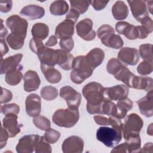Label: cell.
<instances>
[{
  "mask_svg": "<svg viewBox=\"0 0 153 153\" xmlns=\"http://www.w3.org/2000/svg\"><path fill=\"white\" fill-rule=\"evenodd\" d=\"M82 95L87 100V110L90 114H102V105L106 99L104 87L99 83L91 82L82 88Z\"/></svg>",
  "mask_w": 153,
  "mask_h": 153,
  "instance_id": "cell-1",
  "label": "cell"
},
{
  "mask_svg": "<svg viewBox=\"0 0 153 153\" xmlns=\"http://www.w3.org/2000/svg\"><path fill=\"white\" fill-rule=\"evenodd\" d=\"M72 69L70 74L71 79L76 84H79L88 78L94 71L87 62L84 56H78L74 58Z\"/></svg>",
  "mask_w": 153,
  "mask_h": 153,
  "instance_id": "cell-2",
  "label": "cell"
},
{
  "mask_svg": "<svg viewBox=\"0 0 153 153\" xmlns=\"http://www.w3.org/2000/svg\"><path fill=\"white\" fill-rule=\"evenodd\" d=\"M79 118L78 109L68 108V109H59L53 114L52 119L53 123L58 126L71 128L74 127L78 121Z\"/></svg>",
  "mask_w": 153,
  "mask_h": 153,
  "instance_id": "cell-3",
  "label": "cell"
},
{
  "mask_svg": "<svg viewBox=\"0 0 153 153\" xmlns=\"http://www.w3.org/2000/svg\"><path fill=\"white\" fill-rule=\"evenodd\" d=\"M97 139L107 147H113L122 139V126L100 127L96 132Z\"/></svg>",
  "mask_w": 153,
  "mask_h": 153,
  "instance_id": "cell-4",
  "label": "cell"
},
{
  "mask_svg": "<svg viewBox=\"0 0 153 153\" xmlns=\"http://www.w3.org/2000/svg\"><path fill=\"white\" fill-rule=\"evenodd\" d=\"M117 32L124 35L127 39L133 40L136 39H145L150 33L143 26H134L127 22H118L115 25Z\"/></svg>",
  "mask_w": 153,
  "mask_h": 153,
  "instance_id": "cell-5",
  "label": "cell"
},
{
  "mask_svg": "<svg viewBox=\"0 0 153 153\" xmlns=\"http://www.w3.org/2000/svg\"><path fill=\"white\" fill-rule=\"evenodd\" d=\"M97 36L102 44L112 48L118 49L123 47V41L120 35L115 34L114 29L109 25H103L97 31Z\"/></svg>",
  "mask_w": 153,
  "mask_h": 153,
  "instance_id": "cell-6",
  "label": "cell"
},
{
  "mask_svg": "<svg viewBox=\"0 0 153 153\" xmlns=\"http://www.w3.org/2000/svg\"><path fill=\"white\" fill-rule=\"evenodd\" d=\"M143 125L142 119L136 114L128 115L122 124V133L126 140L129 138L139 135V132Z\"/></svg>",
  "mask_w": 153,
  "mask_h": 153,
  "instance_id": "cell-7",
  "label": "cell"
},
{
  "mask_svg": "<svg viewBox=\"0 0 153 153\" xmlns=\"http://www.w3.org/2000/svg\"><path fill=\"white\" fill-rule=\"evenodd\" d=\"M5 23L11 33L26 37L28 26L26 19L18 15H13L7 18Z\"/></svg>",
  "mask_w": 153,
  "mask_h": 153,
  "instance_id": "cell-8",
  "label": "cell"
},
{
  "mask_svg": "<svg viewBox=\"0 0 153 153\" xmlns=\"http://www.w3.org/2000/svg\"><path fill=\"white\" fill-rule=\"evenodd\" d=\"M60 96L66 100L68 108H71L78 109L81 101V94L69 85L60 88Z\"/></svg>",
  "mask_w": 153,
  "mask_h": 153,
  "instance_id": "cell-9",
  "label": "cell"
},
{
  "mask_svg": "<svg viewBox=\"0 0 153 153\" xmlns=\"http://www.w3.org/2000/svg\"><path fill=\"white\" fill-rule=\"evenodd\" d=\"M36 54L41 63L54 66L55 65L58 64L59 59V49L54 50L44 45L38 50Z\"/></svg>",
  "mask_w": 153,
  "mask_h": 153,
  "instance_id": "cell-10",
  "label": "cell"
},
{
  "mask_svg": "<svg viewBox=\"0 0 153 153\" xmlns=\"http://www.w3.org/2000/svg\"><path fill=\"white\" fill-rule=\"evenodd\" d=\"M118 60L127 65H136L139 61L140 56L139 51L134 48L123 47L121 48L118 54Z\"/></svg>",
  "mask_w": 153,
  "mask_h": 153,
  "instance_id": "cell-11",
  "label": "cell"
},
{
  "mask_svg": "<svg viewBox=\"0 0 153 153\" xmlns=\"http://www.w3.org/2000/svg\"><path fill=\"white\" fill-rule=\"evenodd\" d=\"M39 137L38 134H29L22 137L16 146V151L18 153L33 152Z\"/></svg>",
  "mask_w": 153,
  "mask_h": 153,
  "instance_id": "cell-12",
  "label": "cell"
},
{
  "mask_svg": "<svg viewBox=\"0 0 153 153\" xmlns=\"http://www.w3.org/2000/svg\"><path fill=\"white\" fill-rule=\"evenodd\" d=\"M76 29L78 35L85 41H92L96 36V32L93 29V22L90 19H85L78 22Z\"/></svg>",
  "mask_w": 153,
  "mask_h": 153,
  "instance_id": "cell-13",
  "label": "cell"
},
{
  "mask_svg": "<svg viewBox=\"0 0 153 153\" xmlns=\"http://www.w3.org/2000/svg\"><path fill=\"white\" fill-rule=\"evenodd\" d=\"M84 141L79 136H71L66 139L62 145L64 153H81L83 151Z\"/></svg>",
  "mask_w": 153,
  "mask_h": 153,
  "instance_id": "cell-14",
  "label": "cell"
},
{
  "mask_svg": "<svg viewBox=\"0 0 153 153\" xmlns=\"http://www.w3.org/2000/svg\"><path fill=\"white\" fill-rule=\"evenodd\" d=\"M128 88L124 85H117L111 87L104 88L105 99L109 100H119L127 97Z\"/></svg>",
  "mask_w": 153,
  "mask_h": 153,
  "instance_id": "cell-15",
  "label": "cell"
},
{
  "mask_svg": "<svg viewBox=\"0 0 153 153\" xmlns=\"http://www.w3.org/2000/svg\"><path fill=\"white\" fill-rule=\"evenodd\" d=\"M129 4L133 16L140 22L143 19L149 17V12L146 5V1L142 0L127 1Z\"/></svg>",
  "mask_w": 153,
  "mask_h": 153,
  "instance_id": "cell-16",
  "label": "cell"
},
{
  "mask_svg": "<svg viewBox=\"0 0 153 153\" xmlns=\"http://www.w3.org/2000/svg\"><path fill=\"white\" fill-rule=\"evenodd\" d=\"M26 111L27 115L35 117L39 115L41 111V101L40 97L35 93L29 94L25 100Z\"/></svg>",
  "mask_w": 153,
  "mask_h": 153,
  "instance_id": "cell-17",
  "label": "cell"
},
{
  "mask_svg": "<svg viewBox=\"0 0 153 153\" xmlns=\"http://www.w3.org/2000/svg\"><path fill=\"white\" fill-rule=\"evenodd\" d=\"M3 127L7 131L10 137H15L20 131L22 125L19 124L17 121V115L10 114L5 115L2 120Z\"/></svg>",
  "mask_w": 153,
  "mask_h": 153,
  "instance_id": "cell-18",
  "label": "cell"
},
{
  "mask_svg": "<svg viewBox=\"0 0 153 153\" xmlns=\"http://www.w3.org/2000/svg\"><path fill=\"white\" fill-rule=\"evenodd\" d=\"M136 103L142 115L146 117H151L153 115V90L148 91L145 97L138 100Z\"/></svg>",
  "mask_w": 153,
  "mask_h": 153,
  "instance_id": "cell-19",
  "label": "cell"
},
{
  "mask_svg": "<svg viewBox=\"0 0 153 153\" xmlns=\"http://www.w3.org/2000/svg\"><path fill=\"white\" fill-rule=\"evenodd\" d=\"M74 24L75 23L68 19L60 23L56 28V37L60 39L72 38L74 33Z\"/></svg>",
  "mask_w": 153,
  "mask_h": 153,
  "instance_id": "cell-20",
  "label": "cell"
},
{
  "mask_svg": "<svg viewBox=\"0 0 153 153\" xmlns=\"http://www.w3.org/2000/svg\"><path fill=\"white\" fill-rule=\"evenodd\" d=\"M24 90L26 92L36 90L41 84L40 78L36 72L32 70L27 71L23 76Z\"/></svg>",
  "mask_w": 153,
  "mask_h": 153,
  "instance_id": "cell-21",
  "label": "cell"
},
{
  "mask_svg": "<svg viewBox=\"0 0 153 153\" xmlns=\"http://www.w3.org/2000/svg\"><path fill=\"white\" fill-rule=\"evenodd\" d=\"M23 57L22 54H16L5 58H1V74H6L7 72L14 69L20 65Z\"/></svg>",
  "mask_w": 153,
  "mask_h": 153,
  "instance_id": "cell-22",
  "label": "cell"
},
{
  "mask_svg": "<svg viewBox=\"0 0 153 153\" xmlns=\"http://www.w3.org/2000/svg\"><path fill=\"white\" fill-rule=\"evenodd\" d=\"M20 14L29 20H36L42 18L45 14L44 8L36 5H29L23 7Z\"/></svg>",
  "mask_w": 153,
  "mask_h": 153,
  "instance_id": "cell-23",
  "label": "cell"
},
{
  "mask_svg": "<svg viewBox=\"0 0 153 153\" xmlns=\"http://www.w3.org/2000/svg\"><path fill=\"white\" fill-rule=\"evenodd\" d=\"M85 57L88 64L94 69L103 62L105 53L102 49L94 48L90 51Z\"/></svg>",
  "mask_w": 153,
  "mask_h": 153,
  "instance_id": "cell-24",
  "label": "cell"
},
{
  "mask_svg": "<svg viewBox=\"0 0 153 153\" xmlns=\"http://www.w3.org/2000/svg\"><path fill=\"white\" fill-rule=\"evenodd\" d=\"M41 69L46 79L51 84L58 83L62 79L60 72L54 68V66H49L41 63Z\"/></svg>",
  "mask_w": 153,
  "mask_h": 153,
  "instance_id": "cell-25",
  "label": "cell"
},
{
  "mask_svg": "<svg viewBox=\"0 0 153 153\" xmlns=\"http://www.w3.org/2000/svg\"><path fill=\"white\" fill-rule=\"evenodd\" d=\"M133 108V102L128 98L126 97L123 99L118 100L116 104V112L114 117L120 120L123 119L127 115L128 111Z\"/></svg>",
  "mask_w": 153,
  "mask_h": 153,
  "instance_id": "cell-26",
  "label": "cell"
},
{
  "mask_svg": "<svg viewBox=\"0 0 153 153\" xmlns=\"http://www.w3.org/2000/svg\"><path fill=\"white\" fill-rule=\"evenodd\" d=\"M131 86L132 88L139 90H144L148 92L152 90L153 81L150 77L134 76L132 81Z\"/></svg>",
  "mask_w": 153,
  "mask_h": 153,
  "instance_id": "cell-27",
  "label": "cell"
},
{
  "mask_svg": "<svg viewBox=\"0 0 153 153\" xmlns=\"http://www.w3.org/2000/svg\"><path fill=\"white\" fill-rule=\"evenodd\" d=\"M135 75L126 66L123 65L114 75V76L119 81H122L127 87H132L131 83Z\"/></svg>",
  "mask_w": 153,
  "mask_h": 153,
  "instance_id": "cell-28",
  "label": "cell"
},
{
  "mask_svg": "<svg viewBox=\"0 0 153 153\" xmlns=\"http://www.w3.org/2000/svg\"><path fill=\"white\" fill-rule=\"evenodd\" d=\"M112 13L116 20L125 19L128 14V7L123 1H117L112 6Z\"/></svg>",
  "mask_w": 153,
  "mask_h": 153,
  "instance_id": "cell-29",
  "label": "cell"
},
{
  "mask_svg": "<svg viewBox=\"0 0 153 153\" xmlns=\"http://www.w3.org/2000/svg\"><path fill=\"white\" fill-rule=\"evenodd\" d=\"M22 65H20L16 68L12 69L5 74V79L6 82L10 85H16L18 84L23 77L22 70Z\"/></svg>",
  "mask_w": 153,
  "mask_h": 153,
  "instance_id": "cell-30",
  "label": "cell"
},
{
  "mask_svg": "<svg viewBox=\"0 0 153 153\" xmlns=\"http://www.w3.org/2000/svg\"><path fill=\"white\" fill-rule=\"evenodd\" d=\"M59 59L57 65L63 70H71L74 60V56L69 53L66 52L62 49H59Z\"/></svg>",
  "mask_w": 153,
  "mask_h": 153,
  "instance_id": "cell-31",
  "label": "cell"
},
{
  "mask_svg": "<svg viewBox=\"0 0 153 153\" xmlns=\"http://www.w3.org/2000/svg\"><path fill=\"white\" fill-rule=\"evenodd\" d=\"M49 28L48 26L42 23H37L33 25L32 27L31 33L33 38L43 40L48 35Z\"/></svg>",
  "mask_w": 153,
  "mask_h": 153,
  "instance_id": "cell-32",
  "label": "cell"
},
{
  "mask_svg": "<svg viewBox=\"0 0 153 153\" xmlns=\"http://www.w3.org/2000/svg\"><path fill=\"white\" fill-rule=\"evenodd\" d=\"M94 121L100 126H111V127L115 126H122V123L121 120L112 117H105L103 115H97L94 116Z\"/></svg>",
  "mask_w": 153,
  "mask_h": 153,
  "instance_id": "cell-33",
  "label": "cell"
},
{
  "mask_svg": "<svg viewBox=\"0 0 153 153\" xmlns=\"http://www.w3.org/2000/svg\"><path fill=\"white\" fill-rule=\"evenodd\" d=\"M69 10V5L65 1H55L50 7V13L54 16L65 14Z\"/></svg>",
  "mask_w": 153,
  "mask_h": 153,
  "instance_id": "cell-34",
  "label": "cell"
},
{
  "mask_svg": "<svg viewBox=\"0 0 153 153\" xmlns=\"http://www.w3.org/2000/svg\"><path fill=\"white\" fill-rule=\"evenodd\" d=\"M25 37L11 33L7 37V42L13 50H19L24 45Z\"/></svg>",
  "mask_w": 153,
  "mask_h": 153,
  "instance_id": "cell-35",
  "label": "cell"
},
{
  "mask_svg": "<svg viewBox=\"0 0 153 153\" xmlns=\"http://www.w3.org/2000/svg\"><path fill=\"white\" fill-rule=\"evenodd\" d=\"M127 145V152H139L141 145V140L140 136H136L129 138L126 140Z\"/></svg>",
  "mask_w": 153,
  "mask_h": 153,
  "instance_id": "cell-36",
  "label": "cell"
},
{
  "mask_svg": "<svg viewBox=\"0 0 153 153\" xmlns=\"http://www.w3.org/2000/svg\"><path fill=\"white\" fill-rule=\"evenodd\" d=\"M152 45L151 44H144L139 47V54L144 61L152 63Z\"/></svg>",
  "mask_w": 153,
  "mask_h": 153,
  "instance_id": "cell-37",
  "label": "cell"
},
{
  "mask_svg": "<svg viewBox=\"0 0 153 153\" xmlns=\"http://www.w3.org/2000/svg\"><path fill=\"white\" fill-rule=\"evenodd\" d=\"M41 97L46 100H53L58 96V91L56 88L51 85H47L43 87L41 90Z\"/></svg>",
  "mask_w": 153,
  "mask_h": 153,
  "instance_id": "cell-38",
  "label": "cell"
},
{
  "mask_svg": "<svg viewBox=\"0 0 153 153\" xmlns=\"http://www.w3.org/2000/svg\"><path fill=\"white\" fill-rule=\"evenodd\" d=\"M69 2L71 6V9L76 11L79 14L87 11L90 4V1H69Z\"/></svg>",
  "mask_w": 153,
  "mask_h": 153,
  "instance_id": "cell-39",
  "label": "cell"
},
{
  "mask_svg": "<svg viewBox=\"0 0 153 153\" xmlns=\"http://www.w3.org/2000/svg\"><path fill=\"white\" fill-rule=\"evenodd\" d=\"M33 123L35 126L38 128L47 131L51 127L50 121L45 117L42 115H38L33 118Z\"/></svg>",
  "mask_w": 153,
  "mask_h": 153,
  "instance_id": "cell-40",
  "label": "cell"
},
{
  "mask_svg": "<svg viewBox=\"0 0 153 153\" xmlns=\"http://www.w3.org/2000/svg\"><path fill=\"white\" fill-rule=\"evenodd\" d=\"M51 147L49 143L46 141L44 136H40L35 148V152H51Z\"/></svg>",
  "mask_w": 153,
  "mask_h": 153,
  "instance_id": "cell-41",
  "label": "cell"
},
{
  "mask_svg": "<svg viewBox=\"0 0 153 153\" xmlns=\"http://www.w3.org/2000/svg\"><path fill=\"white\" fill-rule=\"evenodd\" d=\"M123 65L117 59L112 58L108 61L106 65V70L109 74L114 75Z\"/></svg>",
  "mask_w": 153,
  "mask_h": 153,
  "instance_id": "cell-42",
  "label": "cell"
},
{
  "mask_svg": "<svg viewBox=\"0 0 153 153\" xmlns=\"http://www.w3.org/2000/svg\"><path fill=\"white\" fill-rule=\"evenodd\" d=\"M44 137L49 143H54L59 139L60 133L59 131L50 128L45 131Z\"/></svg>",
  "mask_w": 153,
  "mask_h": 153,
  "instance_id": "cell-43",
  "label": "cell"
},
{
  "mask_svg": "<svg viewBox=\"0 0 153 153\" xmlns=\"http://www.w3.org/2000/svg\"><path fill=\"white\" fill-rule=\"evenodd\" d=\"M137 72L142 75H149L152 72V63L143 61L142 62L137 68Z\"/></svg>",
  "mask_w": 153,
  "mask_h": 153,
  "instance_id": "cell-44",
  "label": "cell"
},
{
  "mask_svg": "<svg viewBox=\"0 0 153 153\" xmlns=\"http://www.w3.org/2000/svg\"><path fill=\"white\" fill-rule=\"evenodd\" d=\"M20 111V107L16 103H10L1 106V112L5 115L10 114L17 115Z\"/></svg>",
  "mask_w": 153,
  "mask_h": 153,
  "instance_id": "cell-45",
  "label": "cell"
},
{
  "mask_svg": "<svg viewBox=\"0 0 153 153\" xmlns=\"http://www.w3.org/2000/svg\"><path fill=\"white\" fill-rule=\"evenodd\" d=\"M59 44L62 50L69 53L73 49L74 46V42L72 38H65L60 39Z\"/></svg>",
  "mask_w": 153,
  "mask_h": 153,
  "instance_id": "cell-46",
  "label": "cell"
},
{
  "mask_svg": "<svg viewBox=\"0 0 153 153\" xmlns=\"http://www.w3.org/2000/svg\"><path fill=\"white\" fill-rule=\"evenodd\" d=\"M44 45L43 44L42 41L35 39V38H32L29 42V47L30 50L35 54L37 53L38 50L41 48Z\"/></svg>",
  "mask_w": 153,
  "mask_h": 153,
  "instance_id": "cell-47",
  "label": "cell"
},
{
  "mask_svg": "<svg viewBox=\"0 0 153 153\" xmlns=\"http://www.w3.org/2000/svg\"><path fill=\"white\" fill-rule=\"evenodd\" d=\"M13 98L12 93L3 87H1V103H5L10 100H11Z\"/></svg>",
  "mask_w": 153,
  "mask_h": 153,
  "instance_id": "cell-48",
  "label": "cell"
},
{
  "mask_svg": "<svg viewBox=\"0 0 153 153\" xmlns=\"http://www.w3.org/2000/svg\"><path fill=\"white\" fill-rule=\"evenodd\" d=\"M109 1H90V3L91 4L93 7L96 11H100L103 10L107 5Z\"/></svg>",
  "mask_w": 153,
  "mask_h": 153,
  "instance_id": "cell-49",
  "label": "cell"
},
{
  "mask_svg": "<svg viewBox=\"0 0 153 153\" xmlns=\"http://www.w3.org/2000/svg\"><path fill=\"white\" fill-rule=\"evenodd\" d=\"M9 137V134L7 131L3 127H1V136H0V148L2 149L7 143V141Z\"/></svg>",
  "mask_w": 153,
  "mask_h": 153,
  "instance_id": "cell-50",
  "label": "cell"
},
{
  "mask_svg": "<svg viewBox=\"0 0 153 153\" xmlns=\"http://www.w3.org/2000/svg\"><path fill=\"white\" fill-rule=\"evenodd\" d=\"M140 22L141 23V25L144 26L150 33L152 32V30H153L152 20L149 17H146L143 19Z\"/></svg>",
  "mask_w": 153,
  "mask_h": 153,
  "instance_id": "cell-51",
  "label": "cell"
},
{
  "mask_svg": "<svg viewBox=\"0 0 153 153\" xmlns=\"http://www.w3.org/2000/svg\"><path fill=\"white\" fill-rule=\"evenodd\" d=\"M13 2L11 1H4L0 2V10L2 13L9 12L12 8Z\"/></svg>",
  "mask_w": 153,
  "mask_h": 153,
  "instance_id": "cell-52",
  "label": "cell"
},
{
  "mask_svg": "<svg viewBox=\"0 0 153 153\" xmlns=\"http://www.w3.org/2000/svg\"><path fill=\"white\" fill-rule=\"evenodd\" d=\"M79 16V14L78 12H76V11H75L72 9H71L69 13L67 14L66 16V19L70 20L75 23L77 21Z\"/></svg>",
  "mask_w": 153,
  "mask_h": 153,
  "instance_id": "cell-53",
  "label": "cell"
},
{
  "mask_svg": "<svg viewBox=\"0 0 153 153\" xmlns=\"http://www.w3.org/2000/svg\"><path fill=\"white\" fill-rule=\"evenodd\" d=\"M111 152H127L126 143H123L119 145H117L114 148H113V149L111 151Z\"/></svg>",
  "mask_w": 153,
  "mask_h": 153,
  "instance_id": "cell-54",
  "label": "cell"
},
{
  "mask_svg": "<svg viewBox=\"0 0 153 153\" xmlns=\"http://www.w3.org/2000/svg\"><path fill=\"white\" fill-rule=\"evenodd\" d=\"M1 43V57H2L4 55H5L8 51V48L5 39H1L0 40Z\"/></svg>",
  "mask_w": 153,
  "mask_h": 153,
  "instance_id": "cell-55",
  "label": "cell"
},
{
  "mask_svg": "<svg viewBox=\"0 0 153 153\" xmlns=\"http://www.w3.org/2000/svg\"><path fill=\"white\" fill-rule=\"evenodd\" d=\"M57 39L56 37V36L52 35L49 38L48 41L45 42V45L47 47H52L55 45L57 44Z\"/></svg>",
  "mask_w": 153,
  "mask_h": 153,
  "instance_id": "cell-56",
  "label": "cell"
},
{
  "mask_svg": "<svg viewBox=\"0 0 153 153\" xmlns=\"http://www.w3.org/2000/svg\"><path fill=\"white\" fill-rule=\"evenodd\" d=\"M140 152H152V143H146L143 148L139 151Z\"/></svg>",
  "mask_w": 153,
  "mask_h": 153,
  "instance_id": "cell-57",
  "label": "cell"
},
{
  "mask_svg": "<svg viewBox=\"0 0 153 153\" xmlns=\"http://www.w3.org/2000/svg\"><path fill=\"white\" fill-rule=\"evenodd\" d=\"M8 31L7 29L4 27L3 25V21L1 19V32H0V36L1 39H3L4 37H5L7 35Z\"/></svg>",
  "mask_w": 153,
  "mask_h": 153,
  "instance_id": "cell-58",
  "label": "cell"
},
{
  "mask_svg": "<svg viewBox=\"0 0 153 153\" xmlns=\"http://www.w3.org/2000/svg\"><path fill=\"white\" fill-rule=\"evenodd\" d=\"M152 4H153V1H146V5H147V7H148V10L149 11L150 13L152 14Z\"/></svg>",
  "mask_w": 153,
  "mask_h": 153,
  "instance_id": "cell-59",
  "label": "cell"
},
{
  "mask_svg": "<svg viewBox=\"0 0 153 153\" xmlns=\"http://www.w3.org/2000/svg\"><path fill=\"white\" fill-rule=\"evenodd\" d=\"M147 133L150 136H152V123L150 124V125L148 126V130H147Z\"/></svg>",
  "mask_w": 153,
  "mask_h": 153,
  "instance_id": "cell-60",
  "label": "cell"
}]
</instances>
